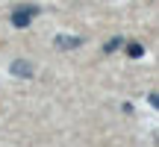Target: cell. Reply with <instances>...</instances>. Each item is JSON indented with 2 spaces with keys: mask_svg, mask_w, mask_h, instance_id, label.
Listing matches in <instances>:
<instances>
[{
  "mask_svg": "<svg viewBox=\"0 0 159 147\" xmlns=\"http://www.w3.org/2000/svg\"><path fill=\"white\" fill-rule=\"evenodd\" d=\"M39 15V6L35 3H21L12 9V27L15 29H27L30 24H33V18Z\"/></svg>",
  "mask_w": 159,
  "mask_h": 147,
  "instance_id": "cell-1",
  "label": "cell"
},
{
  "mask_svg": "<svg viewBox=\"0 0 159 147\" xmlns=\"http://www.w3.org/2000/svg\"><path fill=\"white\" fill-rule=\"evenodd\" d=\"M9 74L12 77H21V79H33L35 77V65L30 62V59H15V62L9 65Z\"/></svg>",
  "mask_w": 159,
  "mask_h": 147,
  "instance_id": "cell-2",
  "label": "cell"
},
{
  "mask_svg": "<svg viewBox=\"0 0 159 147\" xmlns=\"http://www.w3.org/2000/svg\"><path fill=\"white\" fill-rule=\"evenodd\" d=\"M53 47L56 50H77V47H83V38L80 35H56L53 38Z\"/></svg>",
  "mask_w": 159,
  "mask_h": 147,
  "instance_id": "cell-3",
  "label": "cell"
},
{
  "mask_svg": "<svg viewBox=\"0 0 159 147\" xmlns=\"http://www.w3.org/2000/svg\"><path fill=\"white\" fill-rule=\"evenodd\" d=\"M127 56H130V59H142L144 56V47L136 44V41H130V44H127Z\"/></svg>",
  "mask_w": 159,
  "mask_h": 147,
  "instance_id": "cell-4",
  "label": "cell"
},
{
  "mask_svg": "<svg viewBox=\"0 0 159 147\" xmlns=\"http://www.w3.org/2000/svg\"><path fill=\"white\" fill-rule=\"evenodd\" d=\"M121 44H124V41H121V38H118V35H115V38H109V41H106V44H103V50H106V53H112V50H115V47H121Z\"/></svg>",
  "mask_w": 159,
  "mask_h": 147,
  "instance_id": "cell-5",
  "label": "cell"
},
{
  "mask_svg": "<svg viewBox=\"0 0 159 147\" xmlns=\"http://www.w3.org/2000/svg\"><path fill=\"white\" fill-rule=\"evenodd\" d=\"M148 100H150V106H153V109H159V91H153V94H150Z\"/></svg>",
  "mask_w": 159,
  "mask_h": 147,
  "instance_id": "cell-6",
  "label": "cell"
}]
</instances>
